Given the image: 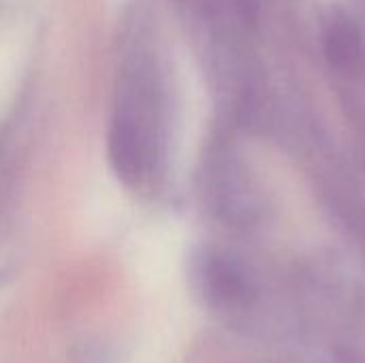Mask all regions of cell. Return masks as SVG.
Returning a JSON list of instances; mask_svg holds the SVG:
<instances>
[{
    "instance_id": "6da1fadb",
    "label": "cell",
    "mask_w": 365,
    "mask_h": 363,
    "mask_svg": "<svg viewBox=\"0 0 365 363\" xmlns=\"http://www.w3.org/2000/svg\"><path fill=\"white\" fill-rule=\"evenodd\" d=\"M321 43L325 58L336 71H357L365 58L364 34L355 19L342 9H329L321 21Z\"/></svg>"
}]
</instances>
